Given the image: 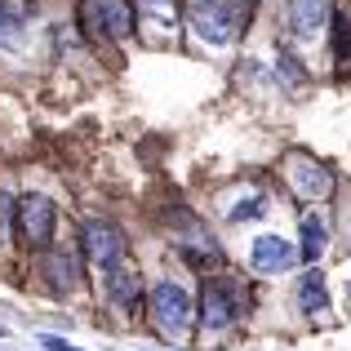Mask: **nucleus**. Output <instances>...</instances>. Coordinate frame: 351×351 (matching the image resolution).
Instances as JSON below:
<instances>
[{"label":"nucleus","instance_id":"nucleus-1","mask_svg":"<svg viewBox=\"0 0 351 351\" xmlns=\"http://www.w3.org/2000/svg\"><path fill=\"white\" fill-rule=\"evenodd\" d=\"M245 0H191V32H200L209 45H227L245 23Z\"/></svg>","mask_w":351,"mask_h":351},{"label":"nucleus","instance_id":"nucleus-6","mask_svg":"<svg viewBox=\"0 0 351 351\" xmlns=\"http://www.w3.org/2000/svg\"><path fill=\"white\" fill-rule=\"evenodd\" d=\"M18 232L32 249H49L53 240V205L45 196H27L18 200Z\"/></svg>","mask_w":351,"mask_h":351},{"label":"nucleus","instance_id":"nucleus-9","mask_svg":"<svg viewBox=\"0 0 351 351\" xmlns=\"http://www.w3.org/2000/svg\"><path fill=\"white\" fill-rule=\"evenodd\" d=\"M249 263H254V271H289V267L298 263V249L280 236H258Z\"/></svg>","mask_w":351,"mask_h":351},{"label":"nucleus","instance_id":"nucleus-4","mask_svg":"<svg viewBox=\"0 0 351 351\" xmlns=\"http://www.w3.org/2000/svg\"><path fill=\"white\" fill-rule=\"evenodd\" d=\"M80 245H85V258L98 263L103 271L120 267V258H125V236H120L112 223H103V218H89V223L80 227Z\"/></svg>","mask_w":351,"mask_h":351},{"label":"nucleus","instance_id":"nucleus-17","mask_svg":"<svg viewBox=\"0 0 351 351\" xmlns=\"http://www.w3.org/2000/svg\"><path fill=\"white\" fill-rule=\"evenodd\" d=\"M9 23V14H5V0H0V27H5Z\"/></svg>","mask_w":351,"mask_h":351},{"label":"nucleus","instance_id":"nucleus-5","mask_svg":"<svg viewBox=\"0 0 351 351\" xmlns=\"http://www.w3.org/2000/svg\"><path fill=\"white\" fill-rule=\"evenodd\" d=\"M200 325L205 329H227L232 320L240 316V298H236V289L232 285H223V280H205V289H200Z\"/></svg>","mask_w":351,"mask_h":351},{"label":"nucleus","instance_id":"nucleus-14","mask_svg":"<svg viewBox=\"0 0 351 351\" xmlns=\"http://www.w3.org/2000/svg\"><path fill=\"white\" fill-rule=\"evenodd\" d=\"M14 218H18V200L9 191H0V245L14 240Z\"/></svg>","mask_w":351,"mask_h":351},{"label":"nucleus","instance_id":"nucleus-10","mask_svg":"<svg viewBox=\"0 0 351 351\" xmlns=\"http://www.w3.org/2000/svg\"><path fill=\"white\" fill-rule=\"evenodd\" d=\"M334 18V0H289V27L293 36H316Z\"/></svg>","mask_w":351,"mask_h":351},{"label":"nucleus","instance_id":"nucleus-3","mask_svg":"<svg viewBox=\"0 0 351 351\" xmlns=\"http://www.w3.org/2000/svg\"><path fill=\"white\" fill-rule=\"evenodd\" d=\"M80 18L94 36H112V40H125L134 32V14L125 0H80Z\"/></svg>","mask_w":351,"mask_h":351},{"label":"nucleus","instance_id":"nucleus-13","mask_svg":"<svg viewBox=\"0 0 351 351\" xmlns=\"http://www.w3.org/2000/svg\"><path fill=\"white\" fill-rule=\"evenodd\" d=\"M329 245V227L320 223V214H302V245H298V258L302 263H320Z\"/></svg>","mask_w":351,"mask_h":351},{"label":"nucleus","instance_id":"nucleus-8","mask_svg":"<svg viewBox=\"0 0 351 351\" xmlns=\"http://www.w3.org/2000/svg\"><path fill=\"white\" fill-rule=\"evenodd\" d=\"M40 267H45V280H49L53 293H71L80 285V258L71 249H45Z\"/></svg>","mask_w":351,"mask_h":351},{"label":"nucleus","instance_id":"nucleus-2","mask_svg":"<svg viewBox=\"0 0 351 351\" xmlns=\"http://www.w3.org/2000/svg\"><path fill=\"white\" fill-rule=\"evenodd\" d=\"M152 320H156V329L160 334H169V338H182L191 329V298H187V289L182 285H173V280H156L152 285Z\"/></svg>","mask_w":351,"mask_h":351},{"label":"nucleus","instance_id":"nucleus-18","mask_svg":"<svg viewBox=\"0 0 351 351\" xmlns=\"http://www.w3.org/2000/svg\"><path fill=\"white\" fill-rule=\"evenodd\" d=\"M147 5H165V0H147Z\"/></svg>","mask_w":351,"mask_h":351},{"label":"nucleus","instance_id":"nucleus-7","mask_svg":"<svg viewBox=\"0 0 351 351\" xmlns=\"http://www.w3.org/2000/svg\"><path fill=\"white\" fill-rule=\"evenodd\" d=\"M289 182H293V191L298 196H307V200H320V196H329L334 191V173L325 169L320 160H311V156H289Z\"/></svg>","mask_w":351,"mask_h":351},{"label":"nucleus","instance_id":"nucleus-11","mask_svg":"<svg viewBox=\"0 0 351 351\" xmlns=\"http://www.w3.org/2000/svg\"><path fill=\"white\" fill-rule=\"evenodd\" d=\"M107 293H112L116 307H138V298H143V276L129 271V267H112V276H107Z\"/></svg>","mask_w":351,"mask_h":351},{"label":"nucleus","instance_id":"nucleus-12","mask_svg":"<svg viewBox=\"0 0 351 351\" xmlns=\"http://www.w3.org/2000/svg\"><path fill=\"white\" fill-rule=\"evenodd\" d=\"M298 307L307 311V316H325L329 311V289H325V276L320 271H307L298 280Z\"/></svg>","mask_w":351,"mask_h":351},{"label":"nucleus","instance_id":"nucleus-15","mask_svg":"<svg viewBox=\"0 0 351 351\" xmlns=\"http://www.w3.org/2000/svg\"><path fill=\"white\" fill-rule=\"evenodd\" d=\"M334 53H338V62H347V58H351V27H347V18H343V14L334 18Z\"/></svg>","mask_w":351,"mask_h":351},{"label":"nucleus","instance_id":"nucleus-16","mask_svg":"<svg viewBox=\"0 0 351 351\" xmlns=\"http://www.w3.org/2000/svg\"><path fill=\"white\" fill-rule=\"evenodd\" d=\"M258 205H263V196H249L240 209H232V218H236V223H245V218H258V214H263Z\"/></svg>","mask_w":351,"mask_h":351}]
</instances>
